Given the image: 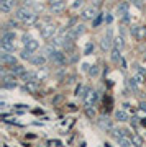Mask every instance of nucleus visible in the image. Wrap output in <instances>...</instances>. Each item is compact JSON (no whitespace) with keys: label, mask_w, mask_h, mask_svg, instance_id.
Returning <instances> with one entry per match:
<instances>
[{"label":"nucleus","mask_w":146,"mask_h":147,"mask_svg":"<svg viewBox=\"0 0 146 147\" xmlns=\"http://www.w3.org/2000/svg\"><path fill=\"white\" fill-rule=\"evenodd\" d=\"M113 33H112V28H108L107 30V33H105V36H102V39H100V47L104 49V51H108V49H112V46H113Z\"/></svg>","instance_id":"nucleus-4"},{"label":"nucleus","mask_w":146,"mask_h":147,"mask_svg":"<svg viewBox=\"0 0 146 147\" xmlns=\"http://www.w3.org/2000/svg\"><path fill=\"white\" fill-rule=\"evenodd\" d=\"M87 72H89L90 77H95V75L99 74V67H97V65H90V69L87 70Z\"/></svg>","instance_id":"nucleus-32"},{"label":"nucleus","mask_w":146,"mask_h":147,"mask_svg":"<svg viewBox=\"0 0 146 147\" xmlns=\"http://www.w3.org/2000/svg\"><path fill=\"white\" fill-rule=\"evenodd\" d=\"M63 2H66V0H49V7L57 5V3H63Z\"/></svg>","instance_id":"nucleus-39"},{"label":"nucleus","mask_w":146,"mask_h":147,"mask_svg":"<svg viewBox=\"0 0 146 147\" xmlns=\"http://www.w3.org/2000/svg\"><path fill=\"white\" fill-rule=\"evenodd\" d=\"M25 72H26V69L23 67V65H20V64H15L13 67H10V74H13V75H18V77H21Z\"/></svg>","instance_id":"nucleus-17"},{"label":"nucleus","mask_w":146,"mask_h":147,"mask_svg":"<svg viewBox=\"0 0 146 147\" xmlns=\"http://www.w3.org/2000/svg\"><path fill=\"white\" fill-rule=\"evenodd\" d=\"M90 2H92V5H95V7H100L104 3V0H90Z\"/></svg>","instance_id":"nucleus-40"},{"label":"nucleus","mask_w":146,"mask_h":147,"mask_svg":"<svg viewBox=\"0 0 146 147\" xmlns=\"http://www.w3.org/2000/svg\"><path fill=\"white\" fill-rule=\"evenodd\" d=\"M115 119L118 123H125V121H128V113L125 110H117L115 111Z\"/></svg>","instance_id":"nucleus-16"},{"label":"nucleus","mask_w":146,"mask_h":147,"mask_svg":"<svg viewBox=\"0 0 146 147\" xmlns=\"http://www.w3.org/2000/svg\"><path fill=\"white\" fill-rule=\"evenodd\" d=\"M85 115H87V118H89V119H94L97 113H95V110L92 108V106H85Z\"/></svg>","instance_id":"nucleus-29"},{"label":"nucleus","mask_w":146,"mask_h":147,"mask_svg":"<svg viewBox=\"0 0 146 147\" xmlns=\"http://www.w3.org/2000/svg\"><path fill=\"white\" fill-rule=\"evenodd\" d=\"M23 46L25 47H28V49H30V51H33V53H35V51H36L38 47H40V41H38V39H30V41L26 42V44H23Z\"/></svg>","instance_id":"nucleus-22"},{"label":"nucleus","mask_w":146,"mask_h":147,"mask_svg":"<svg viewBox=\"0 0 146 147\" xmlns=\"http://www.w3.org/2000/svg\"><path fill=\"white\" fill-rule=\"evenodd\" d=\"M99 126L102 127V129H105V131H110L112 129V123H110V119L107 118V116H104V118H100L99 119Z\"/></svg>","instance_id":"nucleus-18"},{"label":"nucleus","mask_w":146,"mask_h":147,"mask_svg":"<svg viewBox=\"0 0 146 147\" xmlns=\"http://www.w3.org/2000/svg\"><path fill=\"white\" fill-rule=\"evenodd\" d=\"M102 21H105V16L102 15V13H99V15H97V16L94 18V23H92V25H94V26H99Z\"/></svg>","instance_id":"nucleus-31"},{"label":"nucleus","mask_w":146,"mask_h":147,"mask_svg":"<svg viewBox=\"0 0 146 147\" xmlns=\"http://www.w3.org/2000/svg\"><path fill=\"white\" fill-rule=\"evenodd\" d=\"M0 47H2V51L13 53L15 51V42L13 41H0Z\"/></svg>","instance_id":"nucleus-15"},{"label":"nucleus","mask_w":146,"mask_h":147,"mask_svg":"<svg viewBox=\"0 0 146 147\" xmlns=\"http://www.w3.org/2000/svg\"><path fill=\"white\" fill-rule=\"evenodd\" d=\"M128 10H130V3L128 2H118V5H117V15L118 16H123L128 13Z\"/></svg>","instance_id":"nucleus-13"},{"label":"nucleus","mask_w":146,"mask_h":147,"mask_svg":"<svg viewBox=\"0 0 146 147\" xmlns=\"http://www.w3.org/2000/svg\"><path fill=\"white\" fill-rule=\"evenodd\" d=\"M112 21H113V16L110 15V13H107V16H105V23H107V25H110Z\"/></svg>","instance_id":"nucleus-38"},{"label":"nucleus","mask_w":146,"mask_h":147,"mask_svg":"<svg viewBox=\"0 0 146 147\" xmlns=\"http://www.w3.org/2000/svg\"><path fill=\"white\" fill-rule=\"evenodd\" d=\"M46 61H48V57L44 54H35V56L30 59V64L35 65V67H43V65L46 64Z\"/></svg>","instance_id":"nucleus-11"},{"label":"nucleus","mask_w":146,"mask_h":147,"mask_svg":"<svg viewBox=\"0 0 146 147\" xmlns=\"http://www.w3.org/2000/svg\"><path fill=\"white\" fill-rule=\"evenodd\" d=\"M31 13H33V11L30 10V8H26V7H20V8H16V11H15V18L18 21H21V23H25V20L31 15Z\"/></svg>","instance_id":"nucleus-10"},{"label":"nucleus","mask_w":146,"mask_h":147,"mask_svg":"<svg viewBox=\"0 0 146 147\" xmlns=\"http://www.w3.org/2000/svg\"><path fill=\"white\" fill-rule=\"evenodd\" d=\"M38 30L41 31L43 39H53L56 34V25L48 23V25H38Z\"/></svg>","instance_id":"nucleus-1"},{"label":"nucleus","mask_w":146,"mask_h":147,"mask_svg":"<svg viewBox=\"0 0 146 147\" xmlns=\"http://www.w3.org/2000/svg\"><path fill=\"white\" fill-rule=\"evenodd\" d=\"M126 84H128V87H130L133 92H140V82H138L135 77H130V79L126 80Z\"/></svg>","instance_id":"nucleus-21"},{"label":"nucleus","mask_w":146,"mask_h":147,"mask_svg":"<svg viewBox=\"0 0 146 147\" xmlns=\"http://www.w3.org/2000/svg\"><path fill=\"white\" fill-rule=\"evenodd\" d=\"M0 62H2V65H5V67H13L15 64H18V59L13 56V53L2 51V54H0Z\"/></svg>","instance_id":"nucleus-3"},{"label":"nucleus","mask_w":146,"mask_h":147,"mask_svg":"<svg viewBox=\"0 0 146 147\" xmlns=\"http://www.w3.org/2000/svg\"><path fill=\"white\" fill-rule=\"evenodd\" d=\"M84 33H85V26H84V25H76V26L69 28L68 31H66V36H68L69 39L76 41L79 36H82Z\"/></svg>","instance_id":"nucleus-6"},{"label":"nucleus","mask_w":146,"mask_h":147,"mask_svg":"<svg viewBox=\"0 0 146 147\" xmlns=\"http://www.w3.org/2000/svg\"><path fill=\"white\" fill-rule=\"evenodd\" d=\"M99 15V7L95 5H90V7H85L82 11H81V18L84 21H94V18Z\"/></svg>","instance_id":"nucleus-2"},{"label":"nucleus","mask_w":146,"mask_h":147,"mask_svg":"<svg viewBox=\"0 0 146 147\" xmlns=\"http://www.w3.org/2000/svg\"><path fill=\"white\" fill-rule=\"evenodd\" d=\"M0 41H15V33L3 30V33H2V38H0Z\"/></svg>","instance_id":"nucleus-23"},{"label":"nucleus","mask_w":146,"mask_h":147,"mask_svg":"<svg viewBox=\"0 0 146 147\" xmlns=\"http://www.w3.org/2000/svg\"><path fill=\"white\" fill-rule=\"evenodd\" d=\"M140 84H145V80H146V69H141V67H138V70H136V74L133 75Z\"/></svg>","instance_id":"nucleus-19"},{"label":"nucleus","mask_w":146,"mask_h":147,"mask_svg":"<svg viewBox=\"0 0 146 147\" xmlns=\"http://www.w3.org/2000/svg\"><path fill=\"white\" fill-rule=\"evenodd\" d=\"M130 34L133 38H135L136 41H145L146 39V26H138V25H136V26H131L130 28Z\"/></svg>","instance_id":"nucleus-7"},{"label":"nucleus","mask_w":146,"mask_h":147,"mask_svg":"<svg viewBox=\"0 0 146 147\" xmlns=\"http://www.w3.org/2000/svg\"><path fill=\"white\" fill-rule=\"evenodd\" d=\"M140 108H141L143 111H146V101H141V103H140Z\"/></svg>","instance_id":"nucleus-41"},{"label":"nucleus","mask_w":146,"mask_h":147,"mask_svg":"<svg viewBox=\"0 0 146 147\" xmlns=\"http://www.w3.org/2000/svg\"><path fill=\"white\" fill-rule=\"evenodd\" d=\"M82 3H84V0H74V3L71 7H72V10H77V8L82 7Z\"/></svg>","instance_id":"nucleus-34"},{"label":"nucleus","mask_w":146,"mask_h":147,"mask_svg":"<svg viewBox=\"0 0 146 147\" xmlns=\"http://www.w3.org/2000/svg\"><path fill=\"white\" fill-rule=\"evenodd\" d=\"M131 139H133V144H135V146H143V144H145L143 137H140L138 134H131Z\"/></svg>","instance_id":"nucleus-30"},{"label":"nucleus","mask_w":146,"mask_h":147,"mask_svg":"<svg viewBox=\"0 0 146 147\" xmlns=\"http://www.w3.org/2000/svg\"><path fill=\"white\" fill-rule=\"evenodd\" d=\"M49 144H54V146H61V141H49Z\"/></svg>","instance_id":"nucleus-43"},{"label":"nucleus","mask_w":146,"mask_h":147,"mask_svg":"<svg viewBox=\"0 0 146 147\" xmlns=\"http://www.w3.org/2000/svg\"><path fill=\"white\" fill-rule=\"evenodd\" d=\"M36 21H38V15H36V13H31V15L25 20V25H26V26H31V25H35Z\"/></svg>","instance_id":"nucleus-26"},{"label":"nucleus","mask_w":146,"mask_h":147,"mask_svg":"<svg viewBox=\"0 0 146 147\" xmlns=\"http://www.w3.org/2000/svg\"><path fill=\"white\" fill-rule=\"evenodd\" d=\"M97 92H95L94 88H85V92H84L82 95V101H84V105L85 106H92L97 101Z\"/></svg>","instance_id":"nucleus-5"},{"label":"nucleus","mask_w":146,"mask_h":147,"mask_svg":"<svg viewBox=\"0 0 146 147\" xmlns=\"http://www.w3.org/2000/svg\"><path fill=\"white\" fill-rule=\"evenodd\" d=\"M94 49H95L94 42H87V44H85V47H84V56H89V54H92V53H94Z\"/></svg>","instance_id":"nucleus-28"},{"label":"nucleus","mask_w":146,"mask_h":147,"mask_svg":"<svg viewBox=\"0 0 146 147\" xmlns=\"http://www.w3.org/2000/svg\"><path fill=\"white\" fill-rule=\"evenodd\" d=\"M82 92H85V88H84V85H81L79 84L77 87H76V92H74V95H76V96H79V95H81V96H82Z\"/></svg>","instance_id":"nucleus-33"},{"label":"nucleus","mask_w":146,"mask_h":147,"mask_svg":"<svg viewBox=\"0 0 146 147\" xmlns=\"http://www.w3.org/2000/svg\"><path fill=\"white\" fill-rule=\"evenodd\" d=\"M110 59H112V62H115V64H118L121 61V49H118V47H115L113 46V49H112V54H110Z\"/></svg>","instance_id":"nucleus-14"},{"label":"nucleus","mask_w":146,"mask_h":147,"mask_svg":"<svg viewBox=\"0 0 146 147\" xmlns=\"http://www.w3.org/2000/svg\"><path fill=\"white\" fill-rule=\"evenodd\" d=\"M131 3H133V5L135 7H138V8H145V5H143V2H141V0H131Z\"/></svg>","instance_id":"nucleus-36"},{"label":"nucleus","mask_w":146,"mask_h":147,"mask_svg":"<svg viewBox=\"0 0 146 147\" xmlns=\"http://www.w3.org/2000/svg\"><path fill=\"white\" fill-rule=\"evenodd\" d=\"M16 7V0H0V11L2 13H10Z\"/></svg>","instance_id":"nucleus-9"},{"label":"nucleus","mask_w":146,"mask_h":147,"mask_svg":"<svg viewBox=\"0 0 146 147\" xmlns=\"http://www.w3.org/2000/svg\"><path fill=\"white\" fill-rule=\"evenodd\" d=\"M40 80H33V82H25V92L26 93H36L38 90H40V84H38Z\"/></svg>","instance_id":"nucleus-12"},{"label":"nucleus","mask_w":146,"mask_h":147,"mask_svg":"<svg viewBox=\"0 0 146 147\" xmlns=\"http://www.w3.org/2000/svg\"><path fill=\"white\" fill-rule=\"evenodd\" d=\"M2 88H5V90L16 88V82H15V75H13V74L2 77Z\"/></svg>","instance_id":"nucleus-8"},{"label":"nucleus","mask_w":146,"mask_h":147,"mask_svg":"<svg viewBox=\"0 0 146 147\" xmlns=\"http://www.w3.org/2000/svg\"><path fill=\"white\" fill-rule=\"evenodd\" d=\"M113 2H121V0H113Z\"/></svg>","instance_id":"nucleus-44"},{"label":"nucleus","mask_w":146,"mask_h":147,"mask_svg":"<svg viewBox=\"0 0 146 147\" xmlns=\"http://www.w3.org/2000/svg\"><path fill=\"white\" fill-rule=\"evenodd\" d=\"M30 39H31V36H30L28 33H26V34H23V36H21V41H23V44H26V42L30 41Z\"/></svg>","instance_id":"nucleus-37"},{"label":"nucleus","mask_w":146,"mask_h":147,"mask_svg":"<svg viewBox=\"0 0 146 147\" xmlns=\"http://www.w3.org/2000/svg\"><path fill=\"white\" fill-rule=\"evenodd\" d=\"M31 57H33V51H30L28 47H25L20 53V59H23V61H30Z\"/></svg>","instance_id":"nucleus-24"},{"label":"nucleus","mask_w":146,"mask_h":147,"mask_svg":"<svg viewBox=\"0 0 146 147\" xmlns=\"http://www.w3.org/2000/svg\"><path fill=\"white\" fill-rule=\"evenodd\" d=\"M20 79L23 82H33V80H38V74L36 72H25Z\"/></svg>","instance_id":"nucleus-20"},{"label":"nucleus","mask_w":146,"mask_h":147,"mask_svg":"<svg viewBox=\"0 0 146 147\" xmlns=\"http://www.w3.org/2000/svg\"><path fill=\"white\" fill-rule=\"evenodd\" d=\"M113 46L118 47V49H123V47H125V41H123V38H121V36L115 38V39H113Z\"/></svg>","instance_id":"nucleus-27"},{"label":"nucleus","mask_w":146,"mask_h":147,"mask_svg":"<svg viewBox=\"0 0 146 147\" xmlns=\"http://www.w3.org/2000/svg\"><path fill=\"white\" fill-rule=\"evenodd\" d=\"M66 8V2H63V3H57V5H53L49 7V10L53 11V13H61V11Z\"/></svg>","instance_id":"nucleus-25"},{"label":"nucleus","mask_w":146,"mask_h":147,"mask_svg":"<svg viewBox=\"0 0 146 147\" xmlns=\"http://www.w3.org/2000/svg\"><path fill=\"white\" fill-rule=\"evenodd\" d=\"M63 100H64V96H63V95H56V96L53 98V105H57V103H61Z\"/></svg>","instance_id":"nucleus-35"},{"label":"nucleus","mask_w":146,"mask_h":147,"mask_svg":"<svg viewBox=\"0 0 146 147\" xmlns=\"http://www.w3.org/2000/svg\"><path fill=\"white\" fill-rule=\"evenodd\" d=\"M120 64H121V69L125 70V69H126V62H125V59H121V61H120Z\"/></svg>","instance_id":"nucleus-42"}]
</instances>
